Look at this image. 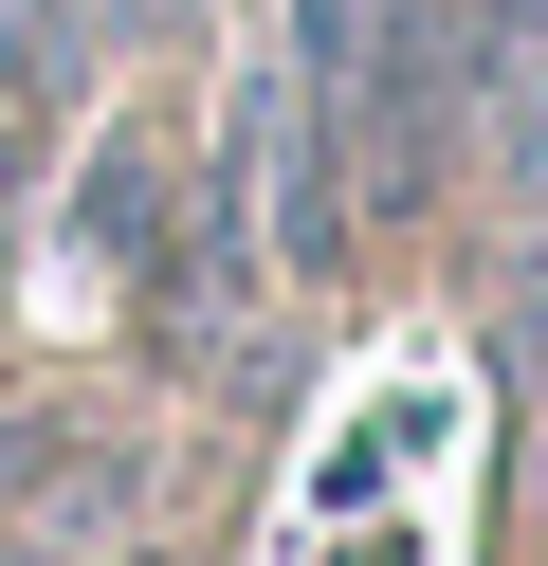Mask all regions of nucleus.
<instances>
[{
    "label": "nucleus",
    "mask_w": 548,
    "mask_h": 566,
    "mask_svg": "<svg viewBox=\"0 0 548 566\" xmlns=\"http://www.w3.org/2000/svg\"><path fill=\"white\" fill-rule=\"evenodd\" d=\"M494 347H511V384L548 402V238H530V274H511V329H494Z\"/></svg>",
    "instance_id": "obj_4"
},
{
    "label": "nucleus",
    "mask_w": 548,
    "mask_h": 566,
    "mask_svg": "<svg viewBox=\"0 0 548 566\" xmlns=\"http://www.w3.org/2000/svg\"><path fill=\"white\" fill-rule=\"evenodd\" d=\"M146 530V457L73 402H0V566H92Z\"/></svg>",
    "instance_id": "obj_1"
},
{
    "label": "nucleus",
    "mask_w": 548,
    "mask_h": 566,
    "mask_svg": "<svg viewBox=\"0 0 548 566\" xmlns=\"http://www.w3.org/2000/svg\"><path fill=\"white\" fill-rule=\"evenodd\" d=\"M55 38H73L55 0H0V165L37 147V92H55Z\"/></svg>",
    "instance_id": "obj_3"
},
{
    "label": "nucleus",
    "mask_w": 548,
    "mask_h": 566,
    "mask_svg": "<svg viewBox=\"0 0 548 566\" xmlns=\"http://www.w3.org/2000/svg\"><path fill=\"white\" fill-rule=\"evenodd\" d=\"M530 530H548V402H530Z\"/></svg>",
    "instance_id": "obj_6"
},
{
    "label": "nucleus",
    "mask_w": 548,
    "mask_h": 566,
    "mask_svg": "<svg viewBox=\"0 0 548 566\" xmlns=\"http://www.w3.org/2000/svg\"><path fill=\"white\" fill-rule=\"evenodd\" d=\"M183 19H201V0H110V38H183Z\"/></svg>",
    "instance_id": "obj_5"
},
{
    "label": "nucleus",
    "mask_w": 548,
    "mask_h": 566,
    "mask_svg": "<svg viewBox=\"0 0 548 566\" xmlns=\"http://www.w3.org/2000/svg\"><path fill=\"white\" fill-rule=\"evenodd\" d=\"M183 201H201V165H183V128H165V111L92 128V165H73V256H92V274H128V293H146V256L183 238Z\"/></svg>",
    "instance_id": "obj_2"
},
{
    "label": "nucleus",
    "mask_w": 548,
    "mask_h": 566,
    "mask_svg": "<svg viewBox=\"0 0 548 566\" xmlns=\"http://www.w3.org/2000/svg\"><path fill=\"white\" fill-rule=\"evenodd\" d=\"M92 566H183V548H146V530H128V548H92Z\"/></svg>",
    "instance_id": "obj_7"
}]
</instances>
